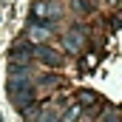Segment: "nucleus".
Segmentation results:
<instances>
[{
    "label": "nucleus",
    "mask_w": 122,
    "mask_h": 122,
    "mask_svg": "<svg viewBox=\"0 0 122 122\" xmlns=\"http://www.w3.org/2000/svg\"><path fill=\"white\" fill-rule=\"evenodd\" d=\"M40 62H46V65H54V68H57V65H62V57L57 54V51H51V48H43V51H40Z\"/></svg>",
    "instance_id": "1"
}]
</instances>
